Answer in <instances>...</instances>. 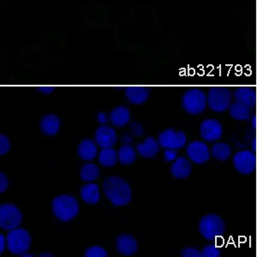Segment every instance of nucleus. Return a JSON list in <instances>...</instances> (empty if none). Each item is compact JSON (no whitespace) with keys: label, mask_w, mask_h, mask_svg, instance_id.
<instances>
[{"label":"nucleus","mask_w":257,"mask_h":257,"mask_svg":"<svg viewBox=\"0 0 257 257\" xmlns=\"http://www.w3.org/2000/svg\"><path fill=\"white\" fill-rule=\"evenodd\" d=\"M98 121H99V123L105 124V123L107 122L106 115H105V113H103V112H100V113L98 114Z\"/></svg>","instance_id":"f704fd0d"},{"label":"nucleus","mask_w":257,"mask_h":257,"mask_svg":"<svg viewBox=\"0 0 257 257\" xmlns=\"http://www.w3.org/2000/svg\"><path fill=\"white\" fill-rule=\"evenodd\" d=\"M186 135L183 132H175L168 128L159 136V144L166 149H182L186 144Z\"/></svg>","instance_id":"1a4fd4ad"},{"label":"nucleus","mask_w":257,"mask_h":257,"mask_svg":"<svg viewBox=\"0 0 257 257\" xmlns=\"http://www.w3.org/2000/svg\"><path fill=\"white\" fill-rule=\"evenodd\" d=\"M94 140L102 149L111 148L117 143V134L113 128L110 126L102 125L97 128Z\"/></svg>","instance_id":"f8f14e48"},{"label":"nucleus","mask_w":257,"mask_h":257,"mask_svg":"<svg viewBox=\"0 0 257 257\" xmlns=\"http://www.w3.org/2000/svg\"><path fill=\"white\" fill-rule=\"evenodd\" d=\"M200 135L208 143L216 142L222 137V125L216 119L204 120L200 126Z\"/></svg>","instance_id":"9d476101"},{"label":"nucleus","mask_w":257,"mask_h":257,"mask_svg":"<svg viewBox=\"0 0 257 257\" xmlns=\"http://www.w3.org/2000/svg\"><path fill=\"white\" fill-rule=\"evenodd\" d=\"M22 213L15 205H1L0 207V226L5 231H12L21 225Z\"/></svg>","instance_id":"0eeeda50"},{"label":"nucleus","mask_w":257,"mask_h":257,"mask_svg":"<svg viewBox=\"0 0 257 257\" xmlns=\"http://www.w3.org/2000/svg\"><path fill=\"white\" fill-rule=\"evenodd\" d=\"M40 257H53V254H49V253H41V254H40Z\"/></svg>","instance_id":"c9c22d12"},{"label":"nucleus","mask_w":257,"mask_h":257,"mask_svg":"<svg viewBox=\"0 0 257 257\" xmlns=\"http://www.w3.org/2000/svg\"><path fill=\"white\" fill-rule=\"evenodd\" d=\"M81 196L86 203L96 204L100 198L98 185L95 184H85L81 188Z\"/></svg>","instance_id":"aec40b11"},{"label":"nucleus","mask_w":257,"mask_h":257,"mask_svg":"<svg viewBox=\"0 0 257 257\" xmlns=\"http://www.w3.org/2000/svg\"><path fill=\"white\" fill-rule=\"evenodd\" d=\"M199 231L205 239L213 241L225 233V223L219 215L213 213L207 214L200 220Z\"/></svg>","instance_id":"7ed1b4c3"},{"label":"nucleus","mask_w":257,"mask_h":257,"mask_svg":"<svg viewBox=\"0 0 257 257\" xmlns=\"http://www.w3.org/2000/svg\"><path fill=\"white\" fill-rule=\"evenodd\" d=\"M53 211L57 219L62 222H68L74 219L79 212V204L73 196L60 195L52 203Z\"/></svg>","instance_id":"f03ea898"},{"label":"nucleus","mask_w":257,"mask_h":257,"mask_svg":"<svg viewBox=\"0 0 257 257\" xmlns=\"http://www.w3.org/2000/svg\"><path fill=\"white\" fill-rule=\"evenodd\" d=\"M11 149V141L6 135H0V155H6Z\"/></svg>","instance_id":"c85d7f7f"},{"label":"nucleus","mask_w":257,"mask_h":257,"mask_svg":"<svg viewBox=\"0 0 257 257\" xmlns=\"http://www.w3.org/2000/svg\"><path fill=\"white\" fill-rule=\"evenodd\" d=\"M117 161V153L111 148L103 149L99 155V162L106 167H114Z\"/></svg>","instance_id":"b1692460"},{"label":"nucleus","mask_w":257,"mask_h":257,"mask_svg":"<svg viewBox=\"0 0 257 257\" xmlns=\"http://www.w3.org/2000/svg\"><path fill=\"white\" fill-rule=\"evenodd\" d=\"M9 186L8 178L4 173H0V193H4Z\"/></svg>","instance_id":"7c9ffc66"},{"label":"nucleus","mask_w":257,"mask_h":257,"mask_svg":"<svg viewBox=\"0 0 257 257\" xmlns=\"http://www.w3.org/2000/svg\"><path fill=\"white\" fill-rule=\"evenodd\" d=\"M232 94L226 87H213L208 91V104L209 108L215 112L226 111L231 105Z\"/></svg>","instance_id":"20e7f679"},{"label":"nucleus","mask_w":257,"mask_h":257,"mask_svg":"<svg viewBox=\"0 0 257 257\" xmlns=\"http://www.w3.org/2000/svg\"><path fill=\"white\" fill-rule=\"evenodd\" d=\"M116 248L120 254L130 256L138 251V243L134 237L123 234L117 237Z\"/></svg>","instance_id":"ddd939ff"},{"label":"nucleus","mask_w":257,"mask_h":257,"mask_svg":"<svg viewBox=\"0 0 257 257\" xmlns=\"http://www.w3.org/2000/svg\"><path fill=\"white\" fill-rule=\"evenodd\" d=\"M37 90L42 93V94H49L53 93L54 91V88L53 87H48V86H42V87H38Z\"/></svg>","instance_id":"473e14b6"},{"label":"nucleus","mask_w":257,"mask_h":257,"mask_svg":"<svg viewBox=\"0 0 257 257\" xmlns=\"http://www.w3.org/2000/svg\"><path fill=\"white\" fill-rule=\"evenodd\" d=\"M80 158L86 161H94L98 154L96 144L94 141L86 139L81 142L77 149Z\"/></svg>","instance_id":"a211bd4d"},{"label":"nucleus","mask_w":257,"mask_h":257,"mask_svg":"<svg viewBox=\"0 0 257 257\" xmlns=\"http://www.w3.org/2000/svg\"><path fill=\"white\" fill-rule=\"evenodd\" d=\"M220 255V249L213 244L206 246L202 251V257H219Z\"/></svg>","instance_id":"cd10ccee"},{"label":"nucleus","mask_w":257,"mask_h":257,"mask_svg":"<svg viewBox=\"0 0 257 257\" xmlns=\"http://www.w3.org/2000/svg\"><path fill=\"white\" fill-rule=\"evenodd\" d=\"M7 247L12 254H22L28 251L31 245V237L23 228H16L10 231L6 237Z\"/></svg>","instance_id":"39448f33"},{"label":"nucleus","mask_w":257,"mask_h":257,"mask_svg":"<svg viewBox=\"0 0 257 257\" xmlns=\"http://www.w3.org/2000/svg\"><path fill=\"white\" fill-rule=\"evenodd\" d=\"M255 126V117H254V127Z\"/></svg>","instance_id":"58836bf2"},{"label":"nucleus","mask_w":257,"mask_h":257,"mask_svg":"<svg viewBox=\"0 0 257 257\" xmlns=\"http://www.w3.org/2000/svg\"><path fill=\"white\" fill-rule=\"evenodd\" d=\"M110 118L113 125L123 127L130 122L131 114L125 106H117L111 111Z\"/></svg>","instance_id":"412c9836"},{"label":"nucleus","mask_w":257,"mask_h":257,"mask_svg":"<svg viewBox=\"0 0 257 257\" xmlns=\"http://www.w3.org/2000/svg\"><path fill=\"white\" fill-rule=\"evenodd\" d=\"M150 94V88L148 87L133 86L126 88L125 96L130 102L135 105H141L146 102Z\"/></svg>","instance_id":"4468645a"},{"label":"nucleus","mask_w":257,"mask_h":257,"mask_svg":"<svg viewBox=\"0 0 257 257\" xmlns=\"http://www.w3.org/2000/svg\"><path fill=\"white\" fill-rule=\"evenodd\" d=\"M230 114L234 119L244 121L250 117V108L242 103H233L230 107Z\"/></svg>","instance_id":"5701e85b"},{"label":"nucleus","mask_w":257,"mask_h":257,"mask_svg":"<svg viewBox=\"0 0 257 257\" xmlns=\"http://www.w3.org/2000/svg\"><path fill=\"white\" fill-rule=\"evenodd\" d=\"M187 155L193 162L198 165H204L207 163L211 156L208 145L201 141H195L189 144Z\"/></svg>","instance_id":"9b49d317"},{"label":"nucleus","mask_w":257,"mask_h":257,"mask_svg":"<svg viewBox=\"0 0 257 257\" xmlns=\"http://www.w3.org/2000/svg\"><path fill=\"white\" fill-rule=\"evenodd\" d=\"M117 159L123 166H130L136 161L137 155L132 146L123 145L117 151Z\"/></svg>","instance_id":"4be33fe9"},{"label":"nucleus","mask_w":257,"mask_h":257,"mask_svg":"<svg viewBox=\"0 0 257 257\" xmlns=\"http://www.w3.org/2000/svg\"><path fill=\"white\" fill-rule=\"evenodd\" d=\"M207 96L198 88L186 91L182 98V105L184 111L191 115L202 113L207 105Z\"/></svg>","instance_id":"423d86ee"},{"label":"nucleus","mask_w":257,"mask_h":257,"mask_svg":"<svg viewBox=\"0 0 257 257\" xmlns=\"http://www.w3.org/2000/svg\"><path fill=\"white\" fill-rule=\"evenodd\" d=\"M86 257H107V252L100 246H93L88 248L84 254Z\"/></svg>","instance_id":"bb28decb"},{"label":"nucleus","mask_w":257,"mask_h":257,"mask_svg":"<svg viewBox=\"0 0 257 257\" xmlns=\"http://www.w3.org/2000/svg\"><path fill=\"white\" fill-rule=\"evenodd\" d=\"M234 97L237 102L253 108L256 102V94L254 88L249 87H240L234 92Z\"/></svg>","instance_id":"2eb2a0df"},{"label":"nucleus","mask_w":257,"mask_h":257,"mask_svg":"<svg viewBox=\"0 0 257 257\" xmlns=\"http://www.w3.org/2000/svg\"><path fill=\"white\" fill-rule=\"evenodd\" d=\"M192 173V167L187 159L181 157L176 160L171 167V173L175 178L184 179Z\"/></svg>","instance_id":"dca6fc26"},{"label":"nucleus","mask_w":257,"mask_h":257,"mask_svg":"<svg viewBox=\"0 0 257 257\" xmlns=\"http://www.w3.org/2000/svg\"><path fill=\"white\" fill-rule=\"evenodd\" d=\"M6 237L3 234H0V254H3L5 248H6Z\"/></svg>","instance_id":"72a5a7b5"},{"label":"nucleus","mask_w":257,"mask_h":257,"mask_svg":"<svg viewBox=\"0 0 257 257\" xmlns=\"http://www.w3.org/2000/svg\"><path fill=\"white\" fill-rule=\"evenodd\" d=\"M231 149L226 143H219L214 144L212 148V155L213 158L219 161H227L231 156Z\"/></svg>","instance_id":"393cba45"},{"label":"nucleus","mask_w":257,"mask_h":257,"mask_svg":"<svg viewBox=\"0 0 257 257\" xmlns=\"http://www.w3.org/2000/svg\"><path fill=\"white\" fill-rule=\"evenodd\" d=\"M60 128V119L54 114H47L41 121V130L47 136H55Z\"/></svg>","instance_id":"f3484780"},{"label":"nucleus","mask_w":257,"mask_h":257,"mask_svg":"<svg viewBox=\"0 0 257 257\" xmlns=\"http://www.w3.org/2000/svg\"><path fill=\"white\" fill-rule=\"evenodd\" d=\"M99 174V167L93 164L85 165L80 171V178H82V181L85 182L95 181Z\"/></svg>","instance_id":"a878e982"},{"label":"nucleus","mask_w":257,"mask_h":257,"mask_svg":"<svg viewBox=\"0 0 257 257\" xmlns=\"http://www.w3.org/2000/svg\"><path fill=\"white\" fill-rule=\"evenodd\" d=\"M103 191L114 206H124L132 198V189L128 183L119 177L107 178L103 184Z\"/></svg>","instance_id":"f257e3e1"},{"label":"nucleus","mask_w":257,"mask_h":257,"mask_svg":"<svg viewBox=\"0 0 257 257\" xmlns=\"http://www.w3.org/2000/svg\"><path fill=\"white\" fill-rule=\"evenodd\" d=\"M235 169L242 175H249L254 173L256 167V158L250 150H242L236 153L232 159Z\"/></svg>","instance_id":"6e6552de"},{"label":"nucleus","mask_w":257,"mask_h":257,"mask_svg":"<svg viewBox=\"0 0 257 257\" xmlns=\"http://www.w3.org/2000/svg\"><path fill=\"white\" fill-rule=\"evenodd\" d=\"M21 256L23 257H34L35 255L34 254H25V253H24V254H20Z\"/></svg>","instance_id":"e433bc0d"},{"label":"nucleus","mask_w":257,"mask_h":257,"mask_svg":"<svg viewBox=\"0 0 257 257\" xmlns=\"http://www.w3.org/2000/svg\"><path fill=\"white\" fill-rule=\"evenodd\" d=\"M254 149H255V139L254 140Z\"/></svg>","instance_id":"4c0bfd02"},{"label":"nucleus","mask_w":257,"mask_h":257,"mask_svg":"<svg viewBox=\"0 0 257 257\" xmlns=\"http://www.w3.org/2000/svg\"><path fill=\"white\" fill-rule=\"evenodd\" d=\"M138 151L144 158H152L160 151L159 144L155 138H148L144 143L138 144Z\"/></svg>","instance_id":"6ab92c4d"},{"label":"nucleus","mask_w":257,"mask_h":257,"mask_svg":"<svg viewBox=\"0 0 257 257\" xmlns=\"http://www.w3.org/2000/svg\"><path fill=\"white\" fill-rule=\"evenodd\" d=\"M181 255L184 257H202V252L195 248H186L182 250Z\"/></svg>","instance_id":"c756f323"},{"label":"nucleus","mask_w":257,"mask_h":257,"mask_svg":"<svg viewBox=\"0 0 257 257\" xmlns=\"http://www.w3.org/2000/svg\"><path fill=\"white\" fill-rule=\"evenodd\" d=\"M165 160L167 161H173L177 160V154H176L174 149H167V151L164 153Z\"/></svg>","instance_id":"2f4dec72"}]
</instances>
